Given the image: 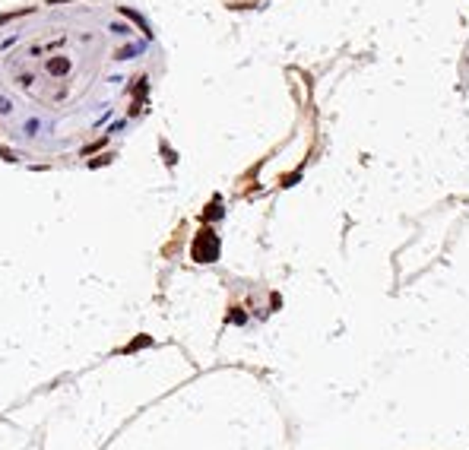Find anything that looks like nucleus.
I'll use <instances>...</instances> for the list:
<instances>
[]
</instances>
